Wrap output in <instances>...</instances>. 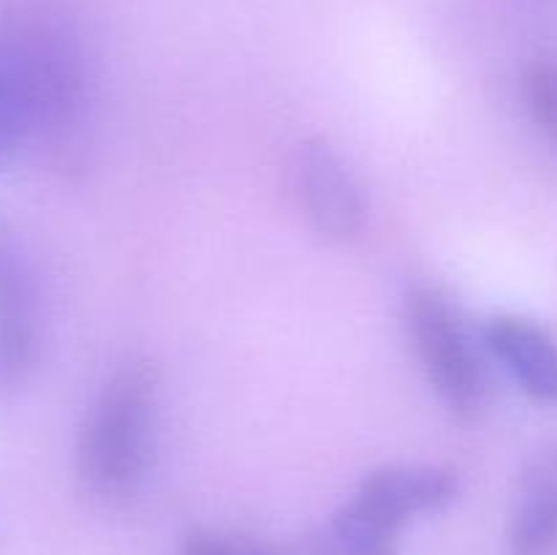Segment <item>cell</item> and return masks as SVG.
Returning a JSON list of instances; mask_svg holds the SVG:
<instances>
[{
  "instance_id": "30bf717a",
  "label": "cell",
  "mask_w": 557,
  "mask_h": 555,
  "mask_svg": "<svg viewBox=\"0 0 557 555\" xmlns=\"http://www.w3.org/2000/svg\"><path fill=\"white\" fill-rule=\"evenodd\" d=\"M183 555H277L267 544L248 536H232V533H190L185 542Z\"/></svg>"
},
{
  "instance_id": "3957f363",
  "label": "cell",
  "mask_w": 557,
  "mask_h": 555,
  "mask_svg": "<svg viewBox=\"0 0 557 555\" xmlns=\"http://www.w3.org/2000/svg\"><path fill=\"white\" fill-rule=\"evenodd\" d=\"M455 493V477L441 468H381L332 517L319 555H397V533L408 517L444 509Z\"/></svg>"
},
{
  "instance_id": "8992f818",
  "label": "cell",
  "mask_w": 557,
  "mask_h": 555,
  "mask_svg": "<svg viewBox=\"0 0 557 555\" xmlns=\"http://www.w3.org/2000/svg\"><path fill=\"white\" fill-rule=\"evenodd\" d=\"M36 357V299L14 243L0 226V390L16 384Z\"/></svg>"
},
{
  "instance_id": "277c9868",
  "label": "cell",
  "mask_w": 557,
  "mask_h": 555,
  "mask_svg": "<svg viewBox=\"0 0 557 555\" xmlns=\"http://www.w3.org/2000/svg\"><path fill=\"white\" fill-rule=\"evenodd\" d=\"M406 321L438 395L462 417L476 414L484 395L482 370L446 299L433 288H411L406 297Z\"/></svg>"
},
{
  "instance_id": "ba28073f",
  "label": "cell",
  "mask_w": 557,
  "mask_h": 555,
  "mask_svg": "<svg viewBox=\"0 0 557 555\" xmlns=\"http://www.w3.org/2000/svg\"><path fill=\"white\" fill-rule=\"evenodd\" d=\"M509 542L511 555H553L557 550V444L539 452L522 477Z\"/></svg>"
},
{
  "instance_id": "6da1fadb",
  "label": "cell",
  "mask_w": 557,
  "mask_h": 555,
  "mask_svg": "<svg viewBox=\"0 0 557 555\" xmlns=\"http://www.w3.org/2000/svg\"><path fill=\"white\" fill-rule=\"evenodd\" d=\"M74 36L30 11L0 14V169L41 139Z\"/></svg>"
},
{
  "instance_id": "7a4b0ae2",
  "label": "cell",
  "mask_w": 557,
  "mask_h": 555,
  "mask_svg": "<svg viewBox=\"0 0 557 555\" xmlns=\"http://www.w3.org/2000/svg\"><path fill=\"white\" fill-rule=\"evenodd\" d=\"M156 400L158 373L147 362L125 365L103 386L79 446V471L92 493H134L150 457Z\"/></svg>"
},
{
  "instance_id": "52a82bcc",
  "label": "cell",
  "mask_w": 557,
  "mask_h": 555,
  "mask_svg": "<svg viewBox=\"0 0 557 555\" xmlns=\"http://www.w3.org/2000/svg\"><path fill=\"white\" fill-rule=\"evenodd\" d=\"M487 343L528 395L557 403V343L542 326L520 316H498L490 321Z\"/></svg>"
},
{
  "instance_id": "9c48e42d",
  "label": "cell",
  "mask_w": 557,
  "mask_h": 555,
  "mask_svg": "<svg viewBox=\"0 0 557 555\" xmlns=\"http://www.w3.org/2000/svg\"><path fill=\"white\" fill-rule=\"evenodd\" d=\"M525 98L539 128L557 141V63L533 60L525 71Z\"/></svg>"
},
{
  "instance_id": "5b68a950",
  "label": "cell",
  "mask_w": 557,
  "mask_h": 555,
  "mask_svg": "<svg viewBox=\"0 0 557 555\" xmlns=\"http://www.w3.org/2000/svg\"><path fill=\"white\" fill-rule=\"evenodd\" d=\"M297 183L305 212L321 234L332 239L357 237L364 221L362 194L341 158L324 141H310L302 147Z\"/></svg>"
}]
</instances>
